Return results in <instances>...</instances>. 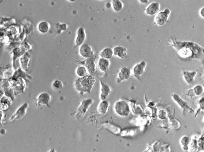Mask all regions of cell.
I'll return each mask as SVG.
<instances>
[{"label":"cell","mask_w":204,"mask_h":152,"mask_svg":"<svg viewBox=\"0 0 204 152\" xmlns=\"http://www.w3.org/2000/svg\"><path fill=\"white\" fill-rule=\"evenodd\" d=\"M113 55V49L110 48H106L103 49L99 53L101 58L109 59Z\"/></svg>","instance_id":"cell-21"},{"label":"cell","mask_w":204,"mask_h":152,"mask_svg":"<svg viewBox=\"0 0 204 152\" xmlns=\"http://www.w3.org/2000/svg\"><path fill=\"white\" fill-rule=\"evenodd\" d=\"M132 71L130 68L127 66H123L120 69L117 75V81L121 83L123 81L129 79L131 75Z\"/></svg>","instance_id":"cell-8"},{"label":"cell","mask_w":204,"mask_h":152,"mask_svg":"<svg viewBox=\"0 0 204 152\" xmlns=\"http://www.w3.org/2000/svg\"><path fill=\"white\" fill-rule=\"evenodd\" d=\"M96 82L93 75L88 74L76 79L74 82L75 89L81 95L86 93H91Z\"/></svg>","instance_id":"cell-2"},{"label":"cell","mask_w":204,"mask_h":152,"mask_svg":"<svg viewBox=\"0 0 204 152\" xmlns=\"http://www.w3.org/2000/svg\"><path fill=\"white\" fill-rule=\"evenodd\" d=\"M93 102V100L91 99H84L82 100L78 108V114L76 116L79 118L83 116Z\"/></svg>","instance_id":"cell-9"},{"label":"cell","mask_w":204,"mask_h":152,"mask_svg":"<svg viewBox=\"0 0 204 152\" xmlns=\"http://www.w3.org/2000/svg\"><path fill=\"white\" fill-rule=\"evenodd\" d=\"M170 14V11L168 8L159 13L155 17L156 23L158 25H164L167 22Z\"/></svg>","instance_id":"cell-11"},{"label":"cell","mask_w":204,"mask_h":152,"mask_svg":"<svg viewBox=\"0 0 204 152\" xmlns=\"http://www.w3.org/2000/svg\"><path fill=\"white\" fill-rule=\"evenodd\" d=\"M99 82L101 86L100 98L102 101L106 100L110 92V89L108 85L102 80H99Z\"/></svg>","instance_id":"cell-16"},{"label":"cell","mask_w":204,"mask_h":152,"mask_svg":"<svg viewBox=\"0 0 204 152\" xmlns=\"http://www.w3.org/2000/svg\"><path fill=\"white\" fill-rule=\"evenodd\" d=\"M86 37V34L84 28L82 27H79L77 31L75 41V48L80 46L84 44Z\"/></svg>","instance_id":"cell-13"},{"label":"cell","mask_w":204,"mask_h":152,"mask_svg":"<svg viewBox=\"0 0 204 152\" xmlns=\"http://www.w3.org/2000/svg\"><path fill=\"white\" fill-rule=\"evenodd\" d=\"M115 108L117 113L121 115H127L130 113L129 106L127 103L124 101L121 100L117 102L115 104Z\"/></svg>","instance_id":"cell-6"},{"label":"cell","mask_w":204,"mask_h":152,"mask_svg":"<svg viewBox=\"0 0 204 152\" xmlns=\"http://www.w3.org/2000/svg\"><path fill=\"white\" fill-rule=\"evenodd\" d=\"M160 5L159 3L154 2L151 3L147 8L146 12L148 15H153L159 10Z\"/></svg>","instance_id":"cell-19"},{"label":"cell","mask_w":204,"mask_h":152,"mask_svg":"<svg viewBox=\"0 0 204 152\" xmlns=\"http://www.w3.org/2000/svg\"><path fill=\"white\" fill-rule=\"evenodd\" d=\"M112 5L113 9L117 12L121 11L123 7V2L119 0H112Z\"/></svg>","instance_id":"cell-25"},{"label":"cell","mask_w":204,"mask_h":152,"mask_svg":"<svg viewBox=\"0 0 204 152\" xmlns=\"http://www.w3.org/2000/svg\"><path fill=\"white\" fill-rule=\"evenodd\" d=\"M36 99L37 105L38 106L45 105L49 106L51 96L48 93H43L39 95Z\"/></svg>","instance_id":"cell-15"},{"label":"cell","mask_w":204,"mask_h":152,"mask_svg":"<svg viewBox=\"0 0 204 152\" xmlns=\"http://www.w3.org/2000/svg\"><path fill=\"white\" fill-rule=\"evenodd\" d=\"M8 82L13 88L15 95L23 93L25 89V81L21 78H15L11 77L8 79Z\"/></svg>","instance_id":"cell-3"},{"label":"cell","mask_w":204,"mask_h":152,"mask_svg":"<svg viewBox=\"0 0 204 152\" xmlns=\"http://www.w3.org/2000/svg\"><path fill=\"white\" fill-rule=\"evenodd\" d=\"M113 49V54L120 58H124L127 55V49L125 47L118 46L114 47Z\"/></svg>","instance_id":"cell-17"},{"label":"cell","mask_w":204,"mask_h":152,"mask_svg":"<svg viewBox=\"0 0 204 152\" xmlns=\"http://www.w3.org/2000/svg\"><path fill=\"white\" fill-rule=\"evenodd\" d=\"M75 72L76 75L79 77H84L88 74L87 69L82 65L78 66L76 69Z\"/></svg>","instance_id":"cell-24"},{"label":"cell","mask_w":204,"mask_h":152,"mask_svg":"<svg viewBox=\"0 0 204 152\" xmlns=\"http://www.w3.org/2000/svg\"><path fill=\"white\" fill-rule=\"evenodd\" d=\"M1 87L2 90L5 96L10 98L12 101L14 99L15 93L14 91L11 86L8 79H4L1 80Z\"/></svg>","instance_id":"cell-5"},{"label":"cell","mask_w":204,"mask_h":152,"mask_svg":"<svg viewBox=\"0 0 204 152\" xmlns=\"http://www.w3.org/2000/svg\"><path fill=\"white\" fill-rule=\"evenodd\" d=\"M5 133V129H2L1 130V133L2 134H4Z\"/></svg>","instance_id":"cell-31"},{"label":"cell","mask_w":204,"mask_h":152,"mask_svg":"<svg viewBox=\"0 0 204 152\" xmlns=\"http://www.w3.org/2000/svg\"><path fill=\"white\" fill-rule=\"evenodd\" d=\"M141 2H142L144 3H147L148 2L149 0H140Z\"/></svg>","instance_id":"cell-30"},{"label":"cell","mask_w":204,"mask_h":152,"mask_svg":"<svg viewBox=\"0 0 204 152\" xmlns=\"http://www.w3.org/2000/svg\"><path fill=\"white\" fill-rule=\"evenodd\" d=\"M200 14L201 15L203 16V17H204V8H202L201 10L200 11Z\"/></svg>","instance_id":"cell-29"},{"label":"cell","mask_w":204,"mask_h":152,"mask_svg":"<svg viewBox=\"0 0 204 152\" xmlns=\"http://www.w3.org/2000/svg\"><path fill=\"white\" fill-rule=\"evenodd\" d=\"M110 65L109 59L100 58L98 62L97 67L98 69L106 76L109 71Z\"/></svg>","instance_id":"cell-12"},{"label":"cell","mask_w":204,"mask_h":152,"mask_svg":"<svg viewBox=\"0 0 204 152\" xmlns=\"http://www.w3.org/2000/svg\"><path fill=\"white\" fill-rule=\"evenodd\" d=\"M50 28V25L47 22L43 21L40 23L38 25L39 30L42 32H47Z\"/></svg>","instance_id":"cell-26"},{"label":"cell","mask_w":204,"mask_h":152,"mask_svg":"<svg viewBox=\"0 0 204 152\" xmlns=\"http://www.w3.org/2000/svg\"><path fill=\"white\" fill-rule=\"evenodd\" d=\"M12 77L15 78H21L25 81L28 82H30L29 79H32L31 77L29 75L26 73L21 68L18 69L14 72Z\"/></svg>","instance_id":"cell-20"},{"label":"cell","mask_w":204,"mask_h":152,"mask_svg":"<svg viewBox=\"0 0 204 152\" xmlns=\"http://www.w3.org/2000/svg\"><path fill=\"white\" fill-rule=\"evenodd\" d=\"M28 107V104L27 103H25L22 105L12 115L8 122L22 118L25 115Z\"/></svg>","instance_id":"cell-14"},{"label":"cell","mask_w":204,"mask_h":152,"mask_svg":"<svg viewBox=\"0 0 204 152\" xmlns=\"http://www.w3.org/2000/svg\"><path fill=\"white\" fill-rule=\"evenodd\" d=\"M197 74L196 71L190 72L184 71L183 72V76L184 80L189 85L193 84L195 78Z\"/></svg>","instance_id":"cell-18"},{"label":"cell","mask_w":204,"mask_h":152,"mask_svg":"<svg viewBox=\"0 0 204 152\" xmlns=\"http://www.w3.org/2000/svg\"><path fill=\"white\" fill-rule=\"evenodd\" d=\"M96 57L95 56L89 57L83 61L76 60V62L81 65L84 66L87 70L89 74H95L97 71V66L96 63Z\"/></svg>","instance_id":"cell-4"},{"label":"cell","mask_w":204,"mask_h":152,"mask_svg":"<svg viewBox=\"0 0 204 152\" xmlns=\"http://www.w3.org/2000/svg\"><path fill=\"white\" fill-rule=\"evenodd\" d=\"M109 106L108 101L106 100H102L99 103L98 107V111L100 114H104L107 111Z\"/></svg>","instance_id":"cell-23"},{"label":"cell","mask_w":204,"mask_h":152,"mask_svg":"<svg viewBox=\"0 0 204 152\" xmlns=\"http://www.w3.org/2000/svg\"><path fill=\"white\" fill-rule=\"evenodd\" d=\"M79 51L80 55L84 58L95 56L94 51L91 46L87 43H84L79 46Z\"/></svg>","instance_id":"cell-7"},{"label":"cell","mask_w":204,"mask_h":152,"mask_svg":"<svg viewBox=\"0 0 204 152\" xmlns=\"http://www.w3.org/2000/svg\"><path fill=\"white\" fill-rule=\"evenodd\" d=\"M106 7L108 8H110L111 7V4L109 2H108L106 4Z\"/></svg>","instance_id":"cell-28"},{"label":"cell","mask_w":204,"mask_h":152,"mask_svg":"<svg viewBox=\"0 0 204 152\" xmlns=\"http://www.w3.org/2000/svg\"><path fill=\"white\" fill-rule=\"evenodd\" d=\"M63 84L62 82L58 80L53 81L52 84V87L55 91H59L63 88Z\"/></svg>","instance_id":"cell-27"},{"label":"cell","mask_w":204,"mask_h":152,"mask_svg":"<svg viewBox=\"0 0 204 152\" xmlns=\"http://www.w3.org/2000/svg\"><path fill=\"white\" fill-rule=\"evenodd\" d=\"M11 99L6 96H3L1 98L0 108L2 110L7 109L11 104Z\"/></svg>","instance_id":"cell-22"},{"label":"cell","mask_w":204,"mask_h":152,"mask_svg":"<svg viewBox=\"0 0 204 152\" xmlns=\"http://www.w3.org/2000/svg\"><path fill=\"white\" fill-rule=\"evenodd\" d=\"M147 65L146 62L142 61L137 63L133 67L132 73L137 79L140 80V77L144 73Z\"/></svg>","instance_id":"cell-10"},{"label":"cell","mask_w":204,"mask_h":152,"mask_svg":"<svg viewBox=\"0 0 204 152\" xmlns=\"http://www.w3.org/2000/svg\"><path fill=\"white\" fill-rule=\"evenodd\" d=\"M173 46L183 58H198L203 53V48L195 43L178 42Z\"/></svg>","instance_id":"cell-1"}]
</instances>
